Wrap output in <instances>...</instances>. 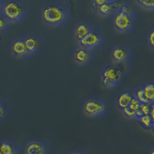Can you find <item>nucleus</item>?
I'll list each match as a JSON object with an SVG mask.
<instances>
[{"label":"nucleus","mask_w":154,"mask_h":154,"mask_svg":"<svg viewBox=\"0 0 154 154\" xmlns=\"http://www.w3.org/2000/svg\"><path fill=\"white\" fill-rule=\"evenodd\" d=\"M9 107L6 103L2 100H0V120L4 121L9 116Z\"/></svg>","instance_id":"obj_19"},{"label":"nucleus","mask_w":154,"mask_h":154,"mask_svg":"<svg viewBox=\"0 0 154 154\" xmlns=\"http://www.w3.org/2000/svg\"><path fill=\"white\" fill-rule=\"evenodd\" d=\"M147 43L151 49L154 50V27L151 29L147 35Z\"/></svg>","instance_id":"obj_25"},{"label":"nucleus","mask_w":154,"mask_h":154,"mask_svg":"<svg viewBox=\"0 0 154 154\" xmlns=\"http://www.w3.org/2000/svg\"><path fill=\"white\" fill-rule=\"evenodd\" d=\"M140 123L147 129H152V126L154 124V119L151 114H147V115H143L139 118Z\"/></svg>","instance_id":"obj_17"},{"label":"nucleus","mask_w":154,"mask_h":154,"mask_svg":"<svg viewBox=\"0 0 154 154\" xmlns=\"http://www.w3.org/2000/svg\"><path fill=\"white\" fill-rule=\"evenodd\" d=\"M70 154H86V153H83V152H74Z\"/></svg>","instance_id":"obj_29"},{"label":"nucleus","mask_w":154,"mask_h":154,"mask_svg":"<svg viewBox=\"0 0 154 154\" xmlns=\"http://www.w3.org/2000/svg\"><path fill=\"white\" fill-rule=\"evenodd\" d=\"M151 116H152V118H153L154 119V103H152V111H151Z\"/></svg>","instance_id":"obj_28"},{"label":"nucleus","mask_w":154,"mask_h":154,"mask_svg":"<svg viewBox=\"0 0 154 154\" xmlns=\"http://www.w3.org/2000/svg\"><path fill=\"white\" fill-rule=\"evenodd\" d=\"M141 105H142V103L137 98V97H135L134 99L133 100L132 103H130V108L131 109H133V111L135 112H137V114H138V112L140 110V107H141Z\"/></svg>","instance_id":"obj_24"},{"label":"nucleus","mask_w":154,"mask_h":154,"mask_svg":"<svg viewBox=\"0 0 154 154\" xmlns=\"http://www.w3.org/2000/svg\"><path fill=\"white\" fill-rule=\"evenodd\" d=\"M125 2L121 0H111L107 3L100 6L96 12L103 17H109L114 16L117 12H119L121 6Z\"/></svg>","instance_id":"obj_11"},{"label":"nucleus","mask_w":154,"mask_h":154,"mask_svg":"<svg viewBox=\"0 0 154 154\" xmlns=\"http://www.w3.org/2000/svg\"><path fill=\"white\" fill-rule=\"evenodd\" d=\"M43 23L51 27L63 26L70 17V12L66 5L58 2H52L43 5L41 10Z\"/></svg>","instance_id":"obj_1"},{"label":"nucleus","mask_w":154,"mask_h":154,"mask_svg":"<svg viewBox=\"0 0 154 154\" xmlns=\"http://www.w3.org/2000/svg\"><path fill=\"white\" fill-rule=\"evenodd\" d=\"M152 103H142L141 107H140V110L138 112V119L143 115L150 114L151 111H152Z\"/></svg>","instance_id":"obj_20"},{"label":"nucleus","mask_w":154,"mask_h":154,"mask_svg":"<svg viewBox=\"0 0 154 154\" xmlns=\"http://www.w3.org/2000/svg\"><path fill=\"white\" fill-rule=\"evenodd\" d=\"M122 112H123V116H124L125 117L128 118V119H138V114H137V112L133 111V109H131L130 107H127V108L124 109L123 110H122Z\"/></svg>","instance_id":"obj_23"},{"label":"nucleus","mask_w":154,"mask_h":154,"mask_svg":"<svg viewBox=\"0 0 154 154\" xmlns=\"http://www.w3.org/2000/svg\"><path fill=\"white\" fill-rule=\"evenodd\" d=\"M140 6L149 11H154V0H137Z\"/></svg>","instance_id":"obj_21"},{"label":"nucleus","mask_w":154,"mask_h":154,"mask_svg":"<svg viewBox=\"0 0 154 154\" xmlns=\"http://www.w3.org/2000/svg\"><path fill=\"white\" fill-rule=\"evenodd\" d=\"M109 106L106 101L100 97L93 96L84 102L83 111L87 116L100 117L107 112Z\"/></svg>","instance_id":"obj_4"},{"label":"nucleus","mask_w":154,"mask_h":154,"mask_svg":"<svg viewBox=\"0 0 154 154\" xmlns=\"http://www.w3.org/2000/svg\"><path fill=\"white\" fill-rule=\"evenodd\" d=\"M136 97V91L132 89H126L118 94L116 100V106L119 110H123L124 109L130 106L133 99Z\"/></svg>","instance_id":"obj_12"},{"label":"nucleus","mask_w":154,"mask_h":154,"mask_svg":"<svg viewBox=\"0 0 154 154\" xmlns=\"http://www.w3.org/2000/svg\"><path fill=\"white\" fill-rule=\"evenodd\" d=\"M125 77V70L122 65L115 63L105 66L102 69V85L105 88L111 89L119 85Z\"/></svg>","instance_id":"obj_3"},{"label":"nucleus","mask_w":154,"mask_h":154,"mask_svg":"<svg viewBox=\"0 0 154 154\" xmlns=\"http://www.w3.org/2000/svg\"><path fill=\"white\" fill-rule=\"evenodd\" d=\"M11 51L15 57L20 60H25L30 56L26 46L24 36L16 37L12 40L11 43Z\"/></svg>","instance_id":"obj_9"},{"label":"nucleus","mask_w":154,"mask_h":154,"mask_svg":"<svg viewBox=\"0 0 154 154\" xmlns=\"http://www.w3.org/2000/svg\"><path fill=\"white\" fill-rule=\"evenodd\" d=\"M149 154H154V148L152 149V150L150 151V152H149Z\"/></svg>","instance_id":"obj_30"},{"label":"nucleus","mask_w":154,"mask_h":154,"mask_svg":"<svg viewBox=\"0 0 154 154\" xmlns=\"http://www.w3.org/2000/svg\"><path fill=\"white\" fill-rule=\"evenodd\" d=\"M93 25L86 20H80L76 23L74 28V35L78 42L94 30Z\"/></svg>","instance_id":"obj_13"},{"label":"nucleus","mask_w":154,"mask_h":154,"mask_svg":"<svg viewBox=\"0 0 154 154\" xmlns=\"http://www.w3.org/2000/svg\"><path fill=\"white\" fill-rule=\"evenodd\" d=\"M104 41L105 38L103 35L98 30L94 29L78 43L79 46H83L89 50L93 51L100 49L103 45Z\"/></svg>","instance_id":"obj_8"},{"label":"nucleus","mask_w":154,"mask_h":154,"mask_svg":"<svg viewBox=\"0 0 154 154\" xmlns=\"http://www.w3.org/2000/svg\"><path fill=\"white\" fill-rule=\"evenodd\" d=\"M23 36L30 56H36L43 50L45 42L43 38L38 34L35 32H29Z\"/></svg>","instance_id":"obj_6"},{"label":"nucleus","mask_w":154,"mask_h":154,"mask_svg":"<svg viewBox=\"0 0 154 154\" xmlns=\"http://www.w3.org/2000/svg\"><path fill=\"white\" fill-rule=\"evenodd\" d=\"M119 12H123L128 15H131V16H136V12H135V9L133 5H130L129 3H124L122 6H121Z\"/></svg>","instance_id":"obj_22"},{"label":"nucleus","mask_w":154,"mask_h":154,"mask_svg":"<svg viewBox=\"0 0 154 154\" xmlns=\"http://www.w3.org/2000/svg\"><path fill=\"white\" fill-rule=\"evenodd\" d=\"M152 130H153V131H154V124H153V126H152Z\"/></svg>","instance_id":"obj_31"},{"label":"nucleus","mask_w":154,"mask_h":154,"mask_svg":"<svg viewBox=\"0 0 154 154\" xmlns=\"http://www.w3.org/2000/svg\"><path fill=\"white\" fill-rule=\"evenodd\" d=\"M73 60L75 63L82 66L89 65L93 60V51L89 50L83 46H78L73 53Z\"/></svg>","instance_id":"obj_10"},{"label":"nucleus","mask_w":154,"mask_h":154,"mask_svg":"<svg viewBox=\"0 0 154 154\" xmlns=\"http://www.w3.org/2000/svg\"><path fill=\"white\" fill-rule=\"evenodd\" d=\"M17 146L12 142L2 140L1 143V154H16Z\"/></svg>","instance_id":"obj_16"},{"label":"nucleus","mask_w":154,"mask_h":154,"mask_svg":"<svg viewBox=\"0 0 154 154\" xmlns=\"http://www.w3.org/2000/svg\"><path fill=\"white\" fill-rule=\"evenodd\" d=\"M12 23L7 19L2 14L0 13V33H5L9 30Z\"/></svg>","instance_id":"obj_18"},{"label":"nucleus","mask_w":154,"mask_h":154,"mask_svg":"<svg viewBox=\"0 0 154 154\" xmlns=\"http://www.w3.org/2000/svg\"><path fill=\"white\" fill-rule=\"evenodd\" d=\"M72 1H74V2H75V1H76V0H72Z\"/></svg>","instance_id":"obj_32"},{"label":"nucleus","mask_w":154,"mask_h":154,"mask_svg":"<svg viewBox=\"0 0 154 154\" xmlns=\"http://www.w3.org/2000/svg\"><path fill=\"white\" fill-rule=\"evenodd\" d=\"M26 154H48L47 146L43 141L33 140L29 143L26 148Z\"/></svg>","instance_id":"obj_14"},{"label":"nucleus","mask_w":154,"mask_h":154,"mask_svg":"<svg viewBox=\"0 0 154 154\" xmlns=\"http://www.w3.org/2000/svg\"><path fill=\"white\" fill-rule=\"evenodd\" d=\"M136 97L140 100L142 103H147L146 100V97L144 96L143 93V89L142 86H140V88L136 90Z\"/></svg>","instance_id":"obj_26"},{"label":"nucleus","mask_w":154,"mask_h":154,"mask_svg":"<svg viewBox=\"0 0 154 154\" xmlns=\"http://www.w3.org/2000/svg\"><path fill=\"white\" fill-rule=\"evenodd\" d=\"M0 13L13 24L20 23L28 15V8L22 0H1Z\"/></svg>","instance_id":"obj_2"},{"label":"nucleus","mask_w":154,"mask_h":154,"mask_svg":"<svg viewBox=\"0 0 154 154\" xmlns=\"http://www.w3.org/2000/svg\"><path fill=\"white\" fill-rule=\"evenodd\" d=\"M111 0H93V9L95 12L97 11V9L102 6L104 4L107 3Z\"/></svg>","instance_id":"obj_27"},{"label":"nucleus","mask_w":154,"mask_h":154,"mask_svg":"<svg viewBox=\"0 0 154 154\" xmlns=\"http://www.w3.org/2000/svg\"><path fill=\"white\" fill-rule=\"evenodd\" d=\"M111 58L112 63L117 65H126L131 58V50L123 44H117L111 50Z\"/></svg>","instance_id":"obj_7"},{"label":"nucleus","mask_w":154,"mask_h":154,"mask_svg":"<svg viewBox=\"0 0 154 154\" xmlns=\"http://www.w3.org/2000/svg\"><path fill=\"white\" fill-rule=\"evenodd\" d=\"M136 25V16L117 12L113 16V26L115 29L122 33H130Z\"/></svg>","instance_id":"obj_5"},{"label":"nucleus","mask_w":154,"mask_h":154,"mask_svg":"<svg viewBox=\"0 0 154 154\" xmlns=\"http://www.w3.org/2000/svg\"><path fill=\"white\" fill-rule=\"evenodd\" d=\"M142 87L147 103H154V82H146L143 85Z\"/></svg>","instance_id":"obj_15"}]
</instances>
